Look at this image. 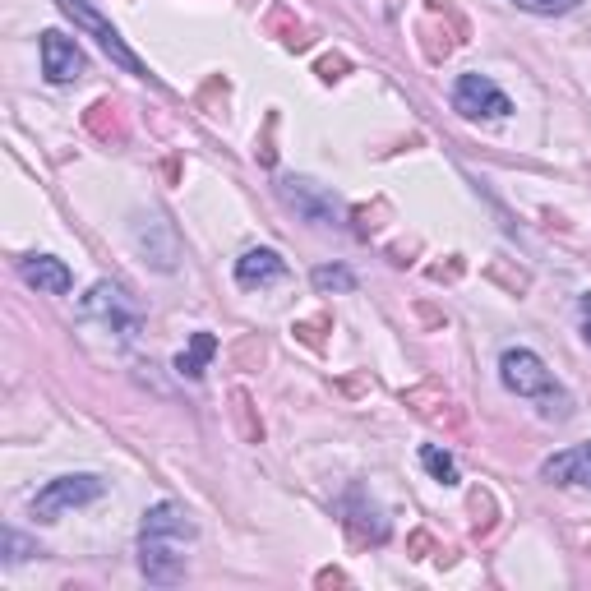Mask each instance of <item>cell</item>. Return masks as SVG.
I'll use <instances>...</instances> for the list:
<instances>
[{
  "mask_svg": "<svg viewBox=\"0 0 591 591\" xmlns=\"http://www.w3.org/2000/svg\"><path fill=\"white\" fill-rule=\"evenodd\" d=\"M134 250L144 254V264H153L157 273H171V268L181 264V236H176V227L157 208L134 218Z\"/></svg>",
  "mask_w": 591,
  "mask_h": 591,
  "instance_id": "cell-6",
  "label": "cell"
},
{
  "mask_svg": "<svg viewBox=\"0 0 591 591\" xmlns=\"http://www.w3.org/2000/svg\"><path fill=\"white\" fill-rule=\"evenodd\" d=\"M513 5H518V10H527V14H545V19L578 10V0H513Z\"/></svg>",
  "mask_w": 591,
  "mask_h": 591,
  "instance_id": "cell-19",
  "label": "cell"
},
{
  "mask_svg": "<svg viewBox=\"0 0 591 591\" xmlns=\"http://www.w3.org/2000/svg\"><path fill=\"white\" fill-rule=\"evenodd\" d=\"M282 278H287V259L278 250H268V245L245 250L236 259V282L241 287H268V282H282Z\"/></svg>",
  "mask_w": 591,
  "mask_h": 591,
  "instance_id": "cell-12",
  "label": "cell"
},
{
  "mask_svg": "<svg viewBox=\"0 0 591 591\" xmlns=\"http://www.w3.org/2000/svg\"><path fill=\"white\" fill-rule=\"evenodd\" d=\"M139 536H167V541H194V522L190 513H185L176 499H162V504H153L144 513V527H139Z\"/></svg>",
  "mask_w": 591,
  "mask_h": 591,
  "instance_id": "cell-13",
  "label": "cell"
},
{
  "mask_svg": "<svg viewBox=\"0 0 591 591\" xmlns=\"http://www.w3.org/2000/svg\"><path fill=\"white\" fill-rule=\"evenodd\" d=\"M342 70H347V61H342V56H328V61H319V74H324L328 84H333V79H342Z\"/></svg>",
  "mask_w": 591,
  "mask_h": 591,
  "instance_id": "cell-22",
  "label": "cell"
},
{
  "mask_svg": "<svg viewBox=\"0 0 591 591\" xmlns=\"http://www.w3.org/2000/svg\"><path fill=\"white\" fill-rule=\"evenodd\" d=\"M338 513H342L347 531H351V536H356L361 545H384V541H388V518H384V508L374 504V499L365 495L361 485H351L347 495L338 499Z\"/></svg>",
  "mask_w": 591,
  "mask_h": 591,
  "instance_id": "cell-8",
  "label": "cell"
},
{
  "mask_svg": "<svg viewBox=\"0 0 591 591\" xmlns=\"http://www.w3.org/2000/svg\"><path fill=\"white\" fill-rule=\"evenodd\" d=\"M28 555H42V550L28 545L19 531H5V564H19V559H28Z\"/></svg>",
  "mask_w": 591,
  "mask_h": 591,
  "instance_id": "cell-20",
  "label": "cell"
},
{
  "mask_svg": "<svg viewBox=\"0 0 591 591\" xmlns=\"http://www.w3.org/2000/svg\"><path fill=\"white\" fill-rule=\"evenodd\" d=\"M56 5H61V10L70 14L74 24L84 28V33H93V37H97V47L107 51V56L121 65V70H130V74H139V79H148V65L139 61L130 47H125V37L116 33V24H107V19H102V14H97L88 0H56Z\"/></svg>",
  "mask_w": 591,
  "mask_h": 591,
  "instance_id": "cell-5",
  "label": "cell"
},
{
  "mask_svg": "<svg viewBox=\"0 0 591 591\" xmlns=\"http://www.w3.org/2000/svg\"><path fill=\"white\" fill-rule=\"evenodd\" d=\"M499 379H504L508 393L527 398L545 421H568V416H573V398L564 393V384L550 374V365H545L536 351L508 347L504 356H499Z\"/></svg>",
  "mask_w": 591,
  "mask_h": 591,
  "instance_id": "cell-1",
  "label": "cell"
},
{
  "mask_svg": "<svg viewBox=\"0 0 591 591\" xmlns=\"http://www.w3.org/2000/svg\"><path fill=\"white\" fill-rule=\"evenodd\" d=\"M421 467L430 471L439 485H458V481H462L458 458H453V453H444L439 444H425V448H421Z\"/></svg>",
  "mask_w": 591,
  "mask_h": 591,
  "instance_id": "cell-16",
  "label": "cell"
},
{
  "mask_svg": "<svg viewBox=\"0 0 591 591\" xmlns=\"http://www.w3.org/2000/svg\"><path fill=\"white\" fill-rule=\"evenodd\" d=\"M185 541H167V536H139V568L153 587H171L185 578Z\"/></svg>",
  "mask_w": 591,
  "mask_h": 591,
  "instance_id": "cell-9",
  "label": "cell"
},
{
  "mask_svg": "<svg viewBox=\"0 0 591 591\" xmlns=\"http://www.w3.org/2000/svg\"><path fill=\"white\" fill-rule=\"evenodd\" d=\"M102 476H93V471H74V476H56V481H47L42 490L33 495V518L37 522H56L61 513H70V508H84L93 504V499H102Z\"/></svg>",
  "mask_w": 591,
  "mask_h": 591,
  "instance_id": "cell-2",
  "label": "cell"
},
{
  "mask_svg": "<svg viewBox=\"0 0 591 591\" xmlns=\"http://www.w3.org/2000/svg\"><path fill=\"white\" fill-rule=\"evenodd\" d=\"M541 476L550 485H582V490H591V444H573L564 453H555V458H545Z\"/></svg>",
  "mask_w": 591,
  "mask_h": 591,
  "instance_id": "cell-11",
  "label": "cell"
},
{
  "mask_svg": "<svg viewBox=\"0 0 591 591\" xmlns=\"http://www.w3.org/2000/svg\"><path fill=\"white\" fill-rule=\"evenodd\" d=\"M314 291L319 296H328V291H356V273L342 264H324V268H314Z\"/></svg>",
  "mask_w": 591,
  "mask_h": 591,
  "instance_id": "cell-18",
  "label": "cell"
},
{
  "mask_svg": "<svg viewBox=\"0 0 591 591\" xmlns=\"http://www.w3.org/2000/svg\"><path fill=\"white\" fill-rule=\"evenodd\" d=\"M213 351H218V338H213V333H194L190 351L176 356V374H185V379H204L208 361H213Z\"/></svg>",
  "mask_w": 591,
  "mask_h": 591,
  "instance_id": "cell-15",
  "label": "cell"
},
{
  "mask_svg": "<svg viewBox=\"0 0 591 591\" xmlns=\"http://www.w3.org/2000/svg\"><path fill=\"white\" fill-rule=\"evenodd\" d=\"M578 314H582V338H587V347H591V291L578 296Z\"/></svg>",
  "mask_w": 591,
  "mask_h": 591,
  "instance_id": "cell-23",
  "label": "cell"
},
{
  "mask_svg": "<svg viewBox=\"0 0 591 591\" xmlns=\"http://www.w3.org/2000/svg\"><path fill=\"white\" fill-rule=\"evenodd\" d=\"M79 314H84V319H102V324H107L111 333H121V338H134L139 324H144V319H139V305L130 301V291H125L121 282H97L84 296Z\"/></svg>",
  "mask_w": 591,
  "mask_h": 591,
  "instance_id": "cell-4",
  "label": "cell"
},
{
  "mask_svg": "<svg viewBox=\"0 0 591 591\" xmlns=\"http://www.w3.org/2000/svg\"><path fill=\"white\" fill-rule=\"evenodd\" d=\"M453 111L471 116V121H504L513 116V102L508 93L495 84V79H485V74H462L458 84H453Z\"/></svg>",
  "mask_w": 591,
  "mask_h": 591,
  "instance_id": "cell-7",
  "label": "cell"
},
{
  "mask_svg": "<svg viewBox=\"0 0 591 591\" xmlns=\"http://www.w3.org/2000/svg\"><path fill=\"white\" fill-rule=\"evenodd\" d=\"M278 199L287 208H296V218H305L310 227H342L347 222V208L333 190L314 185L310 176H282L278 181Z\"/></svg>",
  "mask_w": 591,
  "mask_h": 591,
  "instance_id": "cell-3",
  "label": "cell"
},
{
  "mask_svg": "<svg viewBox=\"0 0 591 591\" xmlns=\"http://www.w3.org/2000/svg\"><path fill=\"white\" fill-rule=\"evenodd\" d=\"M84 125L97 134V139H125V130H121V116H116V102H93L88 107V116H84Z\"/></svg>",
  "mask_w": 591,
  "mask_h": 591,
  "instance_id": "cell-17",
  "label": "cell"
},
{
  "mask_svg": "<svg viewBox=\"0 0 591 591\" xmlns=\"http://www.w3.org/2000/svg\"><path fill=\"white\" fill-rule=\"evenodd\" d=\"M42 74H47L51 84H74L79 74H84V51L79 42L65 33H42Z\"/></svg>",
  "mask_w": 591,
  "mask_h": 591,
  "instance_id": "cell-10",
  "label": "cell"
},
{
  "mask_svg": "<svg viewBox=\"0 0 591 591\" xmlns=\"http://www.w3.org/2000/svg\"><path fill=\"white\" fill-rule=\"evenodd\" d=\"M231 402H236V416L245 421V439H250V444H259V439H264V425L250 421V398H245V393H231Z\"/></svg>",
  "mask_w": 591,
  "mask_h": 591,
  "instance_id": "cell-21",
  "label": "cell"
},
{
  "mask_svg": "<svg viewBox=\"0 0 591 591\" xmlns=\"http://www.w3.org/2000/svg\"><path fill=\"white\" fill-rule=\"evenodd\" d=\"M19 278L28 282V287L47 291V296H65L70 291V268L61 264V259H51V254H28V259H19Z\"/></svg>",
  "mask_w": 591,
  "mask_h": 591,
  "instance_id": "cell-14",
  "label": "cell"
}]
</instances>
